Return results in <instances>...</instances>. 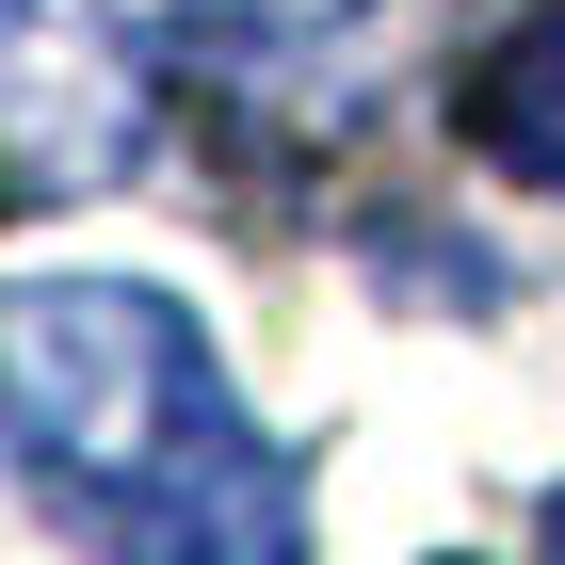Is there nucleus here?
<instances>
[{
    "label": "nucleus",
    "instance_id": "obj_3",
    "mask_svg": "<svg viewBox=\"0 0 565 565\" xmlns=\"http://www.w3.org/2000/svg\"><path fill=\"white\" fill-rule=\"evenodd\" d=\"M550 565H565V484H550Z\"/></svg>",
    "mask_w": 565,
    "mask_h": 565
},
{
    "label": "nucleus",
    "instance_id": "obj_2",
    "mask_svg": "<svg viewBox=\"0 0 565 565\" xmlns=\"http://www.w3.org/2000/svg\"><path fill=\"white\" fill-rule=\"evenodd\" d=\"M469 146L518 178V194H565V0L518 17V33L469 65Z\"/></svg>",
    "mask_w": 565,
    "mask_h": 565
},
{
    "label": "nucleus",
    "instance_id": "obj_1",
    "mask_svg": "<svg viewBox=\"0 0 565 565\" xmlns=\"http://www.w3.org/2000/svg\"><path fill=\"white\" fill-rule=\"evenodd\" d=\"M0 452L33 484H65L82 518H114L130 550H162L211 484L259 469L211 340L162 291H130V275H33V291H0Z\"/></svg>",
    "mask_w": 565,
    "mask_h": 565
}]
</instances>
